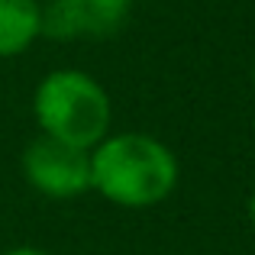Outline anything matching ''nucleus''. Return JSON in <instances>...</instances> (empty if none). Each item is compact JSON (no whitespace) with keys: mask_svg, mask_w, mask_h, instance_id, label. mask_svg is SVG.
I'll use <instances>...</instances> for the list:
<instances>
[{"mask_svg":"<svg viewBox=\"0 0 255 255\" xmlns=\"http://www.w3.org/2000/svg\"><path fill=\"white\" fill-rule=\"evenodd\" d=\"M252 91H255V65H252Z\"/></svg>","mask_w":255,"mask_h":255,"instance_id":"8","label":"nucleus"},{"mask_svg":"<svg viewBox=\"0 0 255 255\" xmlns=\"http://www.w3.org/2000/svg\"><path fill=\"white\" fill-rule=\"evenodd\" d=\"M23 174L42 197L68 200L91 191V152L62 139L39 136L23 152Z\"/></svg>","mask_w":255,"mask_h":255,"instance_id":"3","label":"nucleus"},{"mask_svg":"<svg viewBox=\"0 0 255 255\" xmlns=\"http://www.w3.org/2000/svg\"><path fill=\"white\" fill-rule=\"evenodd\" d=\"M3 255H49V252L32 249V246H16V249H10V252H3Z\"/></svg>","mask_w":255,"mask_h":255,"instance_id":"6","label":"nucleus"},{"mask_svg":"<svg viewBox=\"0 0 255 255\" xmlns=\"http://www.w3.org/2000/svg\"><path fill=\"white\" fill-rule=\"evenodd\" d=\"M32 113H36L42 136L62 139L87 152L104 136H110V97L97 78L78 68L49 71L36 84Z\"/></svg>","mask_w":255,"mask_h":255,"instance_id":"2","label":"nucleus"},{"mask_svg":"<svg viewBox=\"0 0 255 255\" xmlns=\"http://www.w3.org/2000/svg\"><path fill=\"white\" fill-rule=\"evenodd\" d=\"M132 0H52L42 6V36L52 39H107L123 29Z\"/></svg>","mask_w":255,"mask_h":255,"instance_id":"4","label":"nucleus"},{"mask_svg":"<svg viewBox=\"0 0 255 255\" xmlns=\"http://www.w3.org/2000/svg\"><path fill=\"white\" fill-rule=\"evenodd\" d=\"M178 178L174 152L149 132H110L91 149V191L126 210L162 204Z\"/></svg>","mask_w":255,"mask_h":255,"instance_id":"1","label":"nucleus"},{"mask_svg":"<svg viewBox=\"0 0 255 255\" xmlns=\"http://www.w3.org/2000/svg\"><path fill=\"white\" fill-rule=\"evenodd\" d=\"M42 36L39 0H0V58L23 55Z\"/></svg>","mask_w":255,"mask_h":255,"instance_id":"5","label":"nucleus"},{"mask_svg":"<svg viewBox=\"0 0 255 255\" xmlns=\"http://www.w3.org/2000/svg\"><path fill=\"white\" fill-rule=\"evenodd\" d=\"M249 213H252V220H255V197L249 200Z\"/></svg>","mask_w":255,"mask_h":255,"instance_id":"7","label":"nucleus"}]
</instances>
